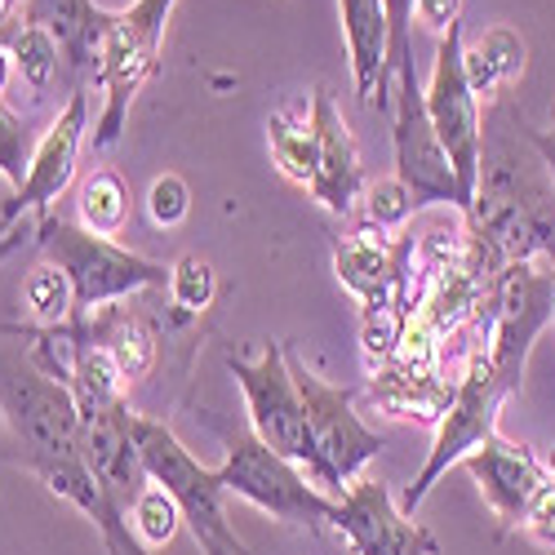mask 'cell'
Returning <instances> with one entry per match:
<instances>
[{
  "label": "cell",
  "mask_w": 555,
  "mask_h": 555,
  "mask_svg": "<svg viewBox=\"0 0 555 555\" xmlns=\"http://www.w3.org/2000/svg\"><path fill=\"white\" fill-rule=\"evenodd\" d=\"M467 227L506 267L555 262V182L529 143V120L512 94L485 107L480 182Z\"/></svg>",
  "instance_id": "1"
},
{
  "label": "cell",
  "mask_w": 555,
  "mask_h": 555,
  "mask_svg": "<svg viewBox=\"0 0 555 555\" xmlns=\"http://www.w3.org/2000/svg\"><path fill=\"white\" fill-rule=\"evenodd\" d=\"M36 245L72 281L76 315H99L116 302H129L143 289L169 285V267L133 254L107 236H94V231L63 218L59 209L36 218Z\"/></svg>",
  "instance_id": "2"
},
{
  "label": "cell",
  "mask_w": 555,
  "mask_h": 555,
  "mask_svg": "<svg viewBox=\"0 0 555 555\" xmlns=\"http://www.w3.org/2000/svg\"><path fill=\"white\" fill-rule=\"evenodd\" d=\"M133 436H138V449H143L152 485H160L173 498L178 516L188 525V533L196 538L201 555H254V546L227 520V506H222L227 485H222L218 467H205V462L173 436L169 423L147 418V413H133Z\"/></svg>",
  "instance_id": "3"
},
{
  "label": "cell",
  "mask_w": 555,
  "mask_h": 555,
  "mask_svg": "<svg viewBox=\"0 0 555 555\" xmlns=\"http://www.w3.org/2000/svg\"><path fill=\"white\" fill-rule=\"evenodd\" d=\"M512 396H516L512 383L498 374V364L489 360V351H485V343L476 334V343L467 347V360H462L453 404H449V413L436 427V444H431V453L423 462V472L413 476V485L400 498V506L409 516L418 512V506L427 502V493L449 476V467H457L472 449H480L489 436H498V413Z\"/></svg>",
  "instance_id": "4"
},
{
  "label": "cell",
  "mask_w": 555,
  "mask_h": 555,
  "mask_svg": "<svg viewBox=\"0 0 555 555\" xmlns=\"http://www.w3.org/2000/svg\"><path fill=\"white\" fill-rule=\"evenodd\" d=\"M222 485L231 498H241L258 506L262 516L294 525L302 533H325L334 520V498L325 489H315L302 467H294L289 457L267 449L249 427L227 436V457H222Z\"/></svg>",
  "instance_id": "5"
},
{
  "label": "cell",
  "mask_w": 555,
  "mask_h": 555,
  "mask_svg": "<svg viewBox=\"0 0 555 555\" xmlns=\"http://www.w3.org/2000/svg\"><path fill=\"white\" fill-rule=\"evenodd\" d=\"M173 5L178 0H133L129 10H120L112 18V31L103 40L99 67H94V85L107 94L99 129H94V147L99 152L116 147V138L125 133V120H129V107L138 99V89L156 76L160 40H165Z\"/></svg>",
  "instance_id": "6"
},
{
  "label": "cell",
  "mask_w": 555,
  "mask_h": 555,
  "mask_svg": "<svg viewBox=\"0 0 555 555\" xmlns=\"http://www.w3.org/2000/svg\"><path fill=\"white\" fill-rule=\"evenodd\" d=\"M289 369H294V383H298V396L307 409V427H311V444H315V489L338 498L351 480H360V472L383 453L387 440L356 413L351 387L325 383L294 351H289Z\"/></svg>",
  "instance_id": "7"
},
{
  "label": "cell",
  "mask_w": 555,
  "mask_h": 555,
  "mask_svg": "<svg viewBox=\"0 0 555 555\" xmlns=\"http://www.w3.org/2000/svg\"><path fill=\"white\" fill-rule=\"evenodd\" d=\"M227 374L236 378V387L245 391V409H249V431L275 449L281 457H289L294 467H302L315 485V444H311V427H307V409L289 369V347L285 343H262V351L249 356H227Z\"/></svg>",
  "instance_id": "8"
},
{
  "label": "cell",
  "mask_w": 555,
  "mask_h": 555,
  "mask_svg": "<svg viewBox=\"0 0 555 555\" xmlns=\"http://www.w3.org/2000/svg\"><path fill=\"white\" fill-rule=\"evenodd\" d=\"M546 325H555V271L542 262L502 267L489 315L480 325V343L498 364V374L512 383V391L525 387L529 351Z\"/></svg>",
  "instance_id": "9"
},
{
  "label": "cell",
  "mask_w": 555,
  "mask_h": 555,
  "mask_svg": "<svg viewBox=\"0 0 555 555\" xmlns=\"http://www.w3.org/2000/svg\"><path fill=\"white\" fill-rule=\"evenodd\" d=\"M387 112H391V147H396V178L413 192V205H449L467 214V201L457 192L453 165L440 147V138L427 116V89L418 85V67L387 76Z\"/></svg>",
  "instance_id": "10"
},
{
  "label": "cell",
  "mask_w": 555,
  "mask_h": 555,
  "mask_svg": "<svg viewBox=\"0 0 555 555\" xmlns=\"http://www.w3.org/2000/svg\"><path fill=\"white\" fill-rule=\"evenodd\" d=\"M427 116L440 138V147L453 165L462 201H476L480 182V138H485V107L472 94L467 72H462V23H453L444 36H436V63L427 80Z\"/></svg>",
  "instance_id": "11"
},
{
  "label": "cell",
  "mask_w": 555,
  "mask_h": 555,
  "mask_svg": "<svg viewBox=\"0 0 555 555\" xmlns=\"http://www.w3.org/2000/svg\"><path fill=\"white\" fill-rule=\"evenodd\" d=\"M330 529L343 533L351 555H440V542L427 525L413 520L391 498V485L360 476L334 498Z\"/></svg>",
  "instance_id": "12"
},
{
  "label": "cell",
  "mask_w": 555,
  "mask_h": 555,
  "mask_svg": "<svg viewBox=\"0 0 555 555\" xmlns=\"http://www.w3.org/2000/svg\"><path fill=\"white\" fill-rule=\"evenodd\" d=\"M85 129H89V94H85V89H76V94L67 99V107L54 116V125L36 138L27 178H23V188L14 192V201L0 209V227H14L27 214L40 218V214H50L59 205V196L72 188V178H76Z\"/></svg>",
  "instance_id": "13"
},
{
  "label": "cell",
  "mask_w": 555,
  "mask_h": 555,
  "mask_svg": "<svg viewBox=\"0 0 555 555\" xmlns=\"http://www.w3.org/2000/svg\"><path fill=\"white\" fill-rule=\"evenodd\" d=\"M457 467L480 485V498L489 502V512H493V520H498V538L516 533V529L525 525L529 502H533L538 489L551 480L546 457H538L529 444L506 440L502 431L489 436L480 449H472L467 457L457 462Z\"/></svg>",
  "instance_id": "14"
},
{
  "label": "cell",
  "mask_w": 555,
  "mask_h": 555,
  "mask_svg": "<svg viewBox=\"0 0 555 555\" xmlns=\"http://www.w3.org/2000/svg\"><path fill=\"white\" fill-rule=\"evenodd\" d=\"M311 133H315V182L311 196L325 205L334 218H351L360 196H364V169H360V147L343 120V107L325 85L311 89Z\"/></svg>",
  "instance_id": "15"
},
{
  "label": "cell",
  "mask_w": 555,
  "mask_h": 555,
  "mask_svg": "<svg viewBox=\"0 0 555 555\" xmlns=\"http://www.w3.org/2000/svg\"><path fill=\"white\" fill-rule=\"evenodd\" d=\"M85 427V457L94 476L103 480L107 498L116 502V512L129 520L133 502L143 498V489L152 485L147 476V462H143V449H138V436H133V409L129 400L103 409V413H89L80 418Z\"/></svg>",
  "instance_id": "16"
},
{
  "label": "cell",
  "mask_w": 555,
  "mask_h": 555,
  "mask_svg": "<svg viewBox=\"0 0 555 555\" xmlns=\"http://www.w3.org/2000/svg\"><path fill=\"white\" fill-rule=\"evenodd\" d=\"M351 80L364 107H387V54H391V18L387 0H338Z\"/></svg>",
  "instance_id": "17"
},
{
  "label": "cell",
  "mask_w": 555,
  "mask_h": 555,
  "mask_svg": "<svg viewBox=\"0 0 555 555\" xmlns=\"http://www.w3.org/2000/svg\"><path fill=\"white\" fill-rule=\"evenodd\" d=\"M112 18L116 14L99 10L94 0H23V23L50 31L76 72L99 67V50L112 31Z\"/></svg>",
  "instance_id": "18"
},
{
  "label": "cell",
  "mask_w": 555,
  "mask_h": 555,
  "mask_svg": "<svg viewBox=\"0 0 555 555\" xmlns=\"http://www.w3.org/2000/svg\"><path fill=\"white\" fill-rule=\"evenodd\" d=\"M529 44L512 27H489L476 44H462V72L480 103H493L502 94H512V85L525 76Z\"/></svg>",
  "instance_id": "19"
},
{
  "label": "cell",
  "mask_w": 555,
  "mask_h": 555,
  "mask_svg": "<svg viewBox=\"0 0 555 555\" xmlns=\"http://www.w3.org/2000/svg\"><path fill=\"white\" fill-rule=\"evenodd\" d=\"M80 320L89 325V334H94L112 351V360H116V369L125 374L129 387L152 374V364H156V330H152V320H143L129 307H107L99 315H80Z\"/></svg>",
  "instance_id": "20"
},
{
  "label": "cell",
  "mask_w": 555,
  "mask_h": 555,
  "mask_svg": "<svg viewBox=\"0 0 555 555\" xmlns=\"http://www.w3.org/2000/svg\"><path fill=\"white\" fill-rule=\"evenodd\" d=\"M267 147H271V160L289 182L311 192L315 182V133H311V112L302 116L298 107H281L271 112L267 120Z\"/></svg>",
  "instance_id": "21"
},
{
  "label": "cell",
  "mask_w": 555,
  "mask_h": 555,
  "mask_svg": "<svg viewBox=\"0 0 555 555\" xmlns=\"http://www.w3.org/2000/svg\"><path fill=\"white\" fill-rule=\"evenodd\" d=\"M76 214H80V227L94 231V236H120L125 222H129V188L116 169H94L80 192H76Z\"/></svg>",
  "instance_id": "22"
},
{
  "label": "cell",
  "mask_w": 555,
  "mask_h": 555,
  "mask_svg": "<svg viewBox=\"0 0 555 555\" xmlns=\"http://www.w3.org/2000/svg\"><path fill=\"white\" fill-rule=\"evenodd\" d=\"M23 302L31 311V320L40 330H59L76 315V294H72V281L54 267V262H40L31 267V275L23 281Z\"/></svg>",
  "instance_id": "23"
},
{
  "label": "cell",
  "mask_w": 555,
  "mask_h": 555,
  "mask_svg": "<svg viewBox=\"0 0 555 555\" xmlns=\"http://www.w3.org/2000/svg\"><path fill=\"white\" fill-rule=\"evenodd\" d=\"M5 50H10V59H14L18 76H23V80L36 89V94H40V89H50V85H54L63 50H59V40H54L50 31H40V27L18 23V27L10 31V40H5Z\"/></svg>",
  "instance_id": "24"
},
{
  "label": "cell",
  "mask_w": 555,
  "mask_h": 555,
  "mask_svg": "<svg viewBox=\"0 0 555 555\" xmlns=\"http://www.w3.org/2000/svg\"><path fill=\"white\" fill-rule=\"evenodd\" d=\"M178 525H182V516H178L173 498H169L160 485H147L143 498H138V502H133V512H129V529H133V538L143 542L152 555L165 551V546L173 542Z\"/></svg>",
  "instance_id": "25"
},
{
  "label": "cell",
  "mask_w": 555,
  "mask_h": 555,
  "mask_svg": "<svg viewBox=\"0 0 555 555\" xmlns=\"http://www.w3.org/2000/svg\"><path fill=\"white\" fill-rule=\"evenodd\" d=\"M165 289H169V298H173V307L182 315H201V311H209V302L218 294V275L201 254H182L169 267V285Z\"/></svg>",
  "instance_id": "26"
},
{
  "label": "cell",
  "mask_w": 555,
  "mask_h": 555,
  "mask_svg": "<svg viewBox=\"0 0 555 555\" xmlns=\"http://www.w3.org/2000/svg\"><path fill=\"white\" fill-rule=\"evenodd\" d=\"M360 201H364V227H378V231H396V227H404L413 214H418V205H413V192L404 188L396 173L369 182Z\"/></svg>",
  "instance_id": "27"
},
{
  "label": "cell",
  "mask_w": 555,
  "mask_h": 555,
  "mask_svg": "<svg viewBox=\"0 0 555 555\" xmlns=\"http://www.w3.org/2000/svg\"><path fill=\"white\" fill-rule=\"evenodd\" d=\"M31 129L23 125V116L14 107L0 103V178L14 182V192L23 188L27 165H31Z\"/></svg>",
  "instance_id": "28"
},
{
  "label": "cell",
  "mask_w": 555,
  "mask_h": 555,
  "mask_svg": "<svg viewBox=\"0 0 555 555\" xmlns=\"http://www.w3.org/2000/svg\"><path fill=\"white\" fill-rule=\"evenodd\" d=\"M147 214H152V222H156L160 231L178 227L182 218L192 214V188H188V182H182L178 173H160V178L152 182V192H147Z\"/></svg>",
  "instance_id": "29"
},
{
  "label": "cell",
  "mask_w": 555,
  "mask_h": 555,
  "mask_svg": "<svg viewBox=\"0 0 555 555\" xmlns=\"http://www.w3.org/2000/svg\"><path fill=\"white\" fill-rule=\"evenodd\" d=\"M538 546L555 551V476L538 489V498L529 502V512H525V525H520Z\"/></svg>",
  "instance_id": "30"
},
{
  "label": "cell",
  "mask_w": 555,
  "mask_h": 555,
  "mask_svg": "<svg viewBox=\"0 0 555 555\" xmlns=\"http://www.w3.org/2000/svg\"><path fill=\"white\" fill-rule=\"evenodd\" d=\"M413 14L427 23L436 36H444L453 23H462V0H413Z\"/></svg>",
  "instance_id": "31"
},
{
  "label": "cell",
  "mask_w": 555,
  "mask_h": 555,
  "mask_svg": "<svg viewBox=\"0 0 555 555\" xmlns=\"http://www.w3.org/2000/svg\"><path fill=\"white\" fill-rule=\"evenodd\" d=\"M529 143H533V152L542 156V165H546V173L555 182V112H551V125L546 129H533L529 125Z\"/></svg>",
  "instance_id": "32"
},
{
  "label": "cell",
  "mask_w": 555,
  "mask_h": 555,
  "mask_svg": "<svg viewBox=\"0 0 555 555\" xmlns=\"http://www.w3.org/2000/svg\"><path fill=\"white\" fill-rule=\"evenodd\" d=\"M27 241H31V231H27L23 222H14V227H0V262H5L10 254H18Z\"/></svg>",
  "instance_id": "33"
},
{
  "label": "cell",
  "mask_w": 555,
  "mask_h": 555,
  "mask_svg": "<svg viewBox=\"0 0 555 555\" xmlns=\"http://www.w3.org/2000/svg\"><path fill=\"white\" fill-rule=\"evenodd\" d=\"M10 76H14V59H10V50H5V44H0V94H5Z\"/></svg>",
  "instance_id": "34"
},
{
  "label": "cell",
  "mask_w": 555,
  "mask_h": 555,
  "mask_svg": "<svg viewBox=\"0 0 555 555\" xmlns=\"http://www.w3.org/2000/svg\"><path fill=\"white\" fill-rule=\"evenodd\" d=\"M546 467H551V476H555V453H551V457H546Z\"/></svg>",
  "instance_id": "35"
},
{
  "label": "cell",
  "mask_w": 555,
  "mask_h": 555,
  "mask_svg": "<svg viewBox=\"0 0 555 555\" xmlns=\"http://www.w3.org/2000/svg\"><path fill=\"white\" fill-rule=\"evenodd\" d=\"M5 40H10V31H5V27H0V44H5Z\"/></svg>",
  "instance_id": "36"
},
{
  "label": "cell",
  "mask_w": 555,
  "mask_h": 555,
  "mask_svg": "<svg viewBox=\"0 0 555 555\" xmlns=\"http://www.w3.org/2000/svg\"><path fill=\"white\" fill-rule=\"evenodd\" d=\"M551 271H555V262H551Z\"/></svg>",
  "instance_id": "37"
},
{
  "label": "cell",
  "mask_w": 555,
  "mask_h": 555,
  "mask_svg": "<svg viewBox=\"0 0 555 555\" xmlns=\"http://www.w3.org/2000/svg\"><path fill=\"white\" fill-rule=\"evenodd\" d=\"M551 555H555V551H551Z\"/></svg>",
  "instance_id": "38"
}]
</instances>
